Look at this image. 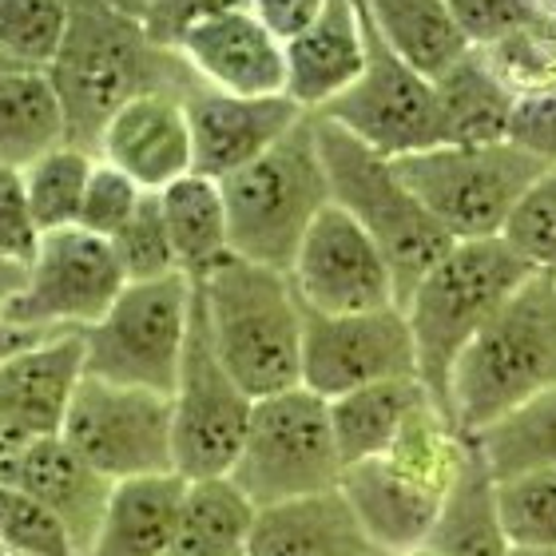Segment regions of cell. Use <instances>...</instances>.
I'll use <instances>...</instances> for the list:
<instances>
[{
  "mask_svg": "<svg viewBox=\"0 0 556 556\" xmlns=\"http://www.w3.org/2000/svg\"><path fill=\"white\" fill-rule=\"evenodd\" d=\"M45 72L64 108L68 143L92 155L124 104L151 92L187 96L199 88L179 52L160 48L143 33V21L104 0H72L60 52Z\"/></svg>",
  "mask_w": 556,
  "mask_h": 556,
  "instance_id": "1",
  "label": "cell"
},
{
  "mask_svg": "<svg viewBox=\"0 0 556 556\" xmlns=\"http://www.w3.org/2000/svg\"><path fill=\"white\" fill-rule=\"evenodd\" d=\"M533 275L536 270L501 235L469 239V243H453L450 255L417 282V290L402 306L414 334L417 382L426 386L433 406L450 421V382L462 350Z\"/></svg>",
  "mask_w": 556,
  "mask_h": 556,
  "instance_id": "2",
  "label": "cell"
},
{
  "mask_svg": "<svg viewBox=\"0 0 556 556\" xmlns=\"http://www.w3.org/2000/svg\"><path fill=\"white\" fill-rule=\"evenodd\" d=\"M211 346L247 397H275L302 386V302L287 270L231 255L199 278Z\"/></svg>",
  "mask_w": 556,
  "mask_h": 556,
  "instance_id": "3",
  "label": "cell"
},
{
  "mask_svg": "<svg viewBox=\"0 0 556 556\" xmlns=\"http://www.w3.org/2000/svg\"><path fill=\"white\" fill-rule=\"evenodd\" d=\"M556 386V278L533 275L453 366L450 406L462 438Z\"/></svg>",
  "mask_w": 556,
  "mask_h": 556,
  "instance_id": "4",
  "label": "cell"
},
{
  "mask_svg": "<svg viewBox=\"0 0 556 556\" xmlns=\"http://www.w3.org/2000/svg\"><path fill=\"white\" fill-rule=\"evenodd\" d=\"M314 139L330 184V203L346 211L378 243L394 275L397 306H406L417 282L453 251V235L417 203L394 160L378 155L323 116H314Z\"/></svg>",
  "mask_w": 556,
  "mask_h": 556,
  "instance_id": "5",
  "label": "cell"
},
{
  "mask_svg": "<svg viewBox=\"0 0 556 556\" xmlns=\"http://www.w3.org/2000/svg\"><path fill=\"white\" fill-rule=\"evenodd\" d=\"M231 231V255L287 270L311 223L330 207V184L314 139V116L290 128L267 155L219 184Z\"/></svg>",
  "mask_w": 556,
  "mask_h": 556,
  "instance_id": "6",
  "label": "cell"
},
{
  "mask_svg": "<svg viewBox=\"0 0 556 556\" xmlns=\"http://www.w3.org/2000/svg\"><path fill=\"white\" fill-rule=\"evenodd\" d=\"M417 203L453 235V243L497 239L521 195L548 172L513 139L485 148H429L394 160Z\"/></svg>",
  "mask_w": 556,
  "mask_h": 556,
  "instance_id": "7",
  "label": "cell"
},
{
  "mask_svg": "<svg viewBox=\"0 0 556 556\" xmlns=\"http://www.w3.org/2000/svg\"><path fill=\"white\" fill-rule=\"evenodd\" d=\"M227 477L255 509L338 489L342 457L330 429V402L306 386L258 397L243 450Z\"/></svg>",
  "mask_w": 556,
  "mask_h": 556,
  "instance_id": "8",
  "label": "cell"
},
{
  "mask_svg": "<svg viewBox=\"0 0 556 556\" xmlns=\"http://www.w3.org/2000/svg\"><path fill=\"white\" fill-rule=\"evenodd\" d=\"M191 326V278L128 282L96 326L80 330L84 374L172 397Z\"/></svg>",
  "mask_w": 556,
  "mask_h": 556,
  "instance_id": "9",
  "label": "cell"
},
{
  "mask_svg": "<svg viewBox=\"0 0 556 556\" xmlns=\"http://www.w3.org/2000/svg\"><path fill=\"white\" fill-rule=\"evenodd\" d=\"M251 409H255V397L243 394V386L223 370L219 354L211 346L203 299L191 282V326H187L184 366L172 394L175 473L184 481H211V477L231 473L251 429Z\"/></svg>",
  "mask_w": 556,
  "mask_h": 556,
  "instance_id": "10",
  "label": "cell"
},
{
  "mask_svg": "<svg viewBox=\"0 0 556 556\" xmlns=\"http://www.w3.org/2000/svg\"><path fill=\"white\" fill-rule=\"evenodd\" d=\"M60 438L112 485L175 473L172 397L84 374Z\"/></svg>",
  "mask_w": 556,
  "mask_h": 556,
  "instance_id": "11",
  "label": "cell"
},
{
  "mask_svg": "<svg viewBox=\"0 0 556 556\" xmlns=\"http://www.w3.org/2000/svg\"><path fill=\"white\" fill-rule=\"evenodd\" d=\"M354 4H358L362 36H366V64H362L358 80L314 116L338 124V128L362 139L366 148H374L386 160H402V155L441 148L433 80L414 72L394 48L386 45L382 33L374 28L366 9H362V0H354Z\"/></svg>",
  "mask_w": 556,
  "mask_h": 556,
  "instance_id": "12",
  "label": "cell"
},
{
  "mask_svg": "<svg viewBox=\"0 0 556 556\" xmlns=\"http://www.w3.org/2000/svg\"><path fill=\"white\" fill-rule=\"evenodd\" d=\"M124 287L128 278L119 270L112 243L80 227H64L40 239L24 290L4 306V314L36 334L88 330L104 318Z\"/></svg>",
  "mask_w": 556,
  "mask_h": 556,
  "instance_id": "13",
  "label": "cell"
},
{
  "mask_svg": "<svg viewBox=\"0 0 556 556\" xmlns=\"http://www.w3.org/2000/svg\"><path fill=\"white\" fill-rule=\"evenodd\" d=\"M394 378H417L414 334L402 306L366 314L302 311V386L334 402Z\"/></svg>",
  "mask_w": 556,
  "mask_h": 556,
  "instance_id": "14",
  "label": "cell"
},
{
  "mask_svg": "<svg viewBox=\"0 0 556 556\" xmlns=\"http://www.w3.org/2000/svg\"><path fill=\"white\" fill-rule=\"evenodd\" d=\"M290 287L302 311L366 314L397 306L394 275L370 235L342 207H330L311 223L299 255L290 263Z\"/></svg>",
  "mask_w": 556,
  "mask_h": 556,
  "instance_id": "15",
  "label": "cell"
},
{
  "mask_svg": "<svg viewBox=\"0 0 556 556\" xmlns=\"http://www.w3.org/2000/svg\"><path fill=\"white\" fill-rule=\"evenodd\" d=\"M187 124H191V155L195 175L223 184L243 172L247 163L267 155L290 128H299L311 112H302L287 92L282 96H227L199 84L187 92Z\"/></svg>",
  "mask_w": 556,
  "mask_h": 556,
  "instance_id": "16",
  "label": "cell"
},
{
  "mask_svg": "<svg viewBox=\"0 0 556 556\" xmlns=\"http://www.w3.org/2000/svg\"><path fill=\"white\" fill-rule=\"evenodd\" d=\"M84 382L80 330L48 334L0 366V450L60 438L64 417Z\"/></svg>",
  "mask_w": 556,
  "mask_h": 556,
  "instance_id": "17",
  "label": "cell"
},
{
  "mask_svg": "<svg viewBox=\"0 0 556 556\" xmlns=\"http://www.w3.org/2000/svg\"><path fill=\"white\" fill-rule=\"evenodd\" d=\"M0 485H12L40 501L52 517H56L76 548L92 545L96 529L104 521L108 497H112V481L100 477L88 462L64 445V438H40L24 441L12 450H0Z\"/></svg>",
  "mask_w": 556,
  "mask_h": 556,
  "instance_id": "18",
  "label": "cell"
},
{
  "mask_svg": "<svg viewBox=\"0 0 556 556\" xmlns=\"http://www.w3.org/2000/svg\"><path fill=\"white\" fill-rule=\"evenodd\" d=\"M187 96L151 92L124 104L100 136L96 160L112 163L136 187L155 191L195 172L191 155V124H187Z\"/></svg>",
  "mask_w": 556,
  "mask_h": 556,
  "instance_id": "19",
  "label": "cell"
},
{
  "mask_svg": "<svg viewBox=\"0 0 556 556\" xmlns=\"http://www.w3.org/2000/svg\"><path fill=\"white\" fill-rule=\"evenodd\" d=\"M179 56L203 88L227 96H282L287 52L282 40L251 9L227 12L184 36Z\"/></svg>",
  "mask_w": 556,
  "mask_h": 556,
  "instance_id": "20",
  "label": "cell"
},
{
  "mask_svg": "<svg viewBox=\"0 0 556 556\" xmlns=\"http://www.w3.org/2000/svg\"><path fill=\"white\" fill-rule=\"evenodd\" d=\"M287 96L302 112H323L346 92L366 64V36L354 0H326L299 36L287 45Z\"/></svg>",
  "mask_w": 556,
  "mask_h": 556,
  "instance_id": "21",
  "label": "cell"
},
{
  "mask_svg": "<svg viewBox=\"0 0 556 556\" xmlns=\"http://www.w3.org/2000/svg\"><path fill=\"white\" fill-rule=\"evenodd\" d=\"M247 556H386L362 529L342 489L255 509Z\"/></svg>",
  "mask_w": 556,
  "mask_h": 556,
  "instance_id": "22",
  "label": "cell"
},
{
  "mask_svg": "<svg viewBox=\"0 0 556 556\" xmlns=\"http://www.w3.org/2000/svg\"><path fill=\"white\" fill-rule=\"evenodd\" d=\"M338 489L346 493L350 509L358 513L362 529L386 556L426 545L438 525L445 497L397 473L386 457H370L342 469Z\"/></svg>",
  "mask_w": 556,
  "mask_h": 556,
  "instance_id": "23",
  "label": "cell"
},
{
  "mask_svg": "<svg viewBox=\"0 0 556 556\" xmlns=\"http://www.w3.org/2000/svg\"><path fill=\"white\" fill-rule=\"evenodd\" d=\"M445 148H485L505 143L517 116V96L497 80L481 48H469L457 64L433 80Z\"/></svg>",
  "mask_w": 556,
  "mask_h": 556,
  "instance_id": "24",
  "label": "cell"
},
{
  "mask_svg": "<svg viewBox=\"0 0 556 556\" xmlns=\"http://www.w3.org/2000/svg\"><path fill=\"white\" fill-rule=\"evenodd\" d=\"M184 497L187 481L179 473L119 481L84 556H163V548L172 545Z\"/></svg>",
  "mask_w": 556,
  "mask_h": 556,
  "instance_id": "25",
  "label": "cell"
},
{
  "mask_svg": "<svg viewBox=\"0 0 556 556\" xmlns=\"http://www.w3.org/2000/svg\"><path fill=\"white\" fill-rule=\"evenodd\" d=\"M60 143H68V124L48 72L0 68V167L24 172Z\"/></svg>",
  "mask_w": 556,
  "mask_h": 556,
  "instance_id": "26",
  "label": "cell"
},
{
  "mask_svg": "<svg viewBox=\"0 0 556 556\" xmlns=\"http://www.w3.org/2000/svg\"><path fill=\"white\" fill-rule=\"evenodd\" d=\"M426 402H433V397L426 394V386L417 378H394V382H378L346 397H334L330 402V429H334L342 469L382 457L402 433V426Z\"/></svg>",
  "mask_w": 556,
  "mask_h": 556,
  "instance_id": "27",
  "label": "cell"
},
{
  "mask_svg": "<svg viewBox=\"0 0 556 556\" xmlns=\"http://www.w3.org/2000/svg\"><path fill=\"white\" fill-rule=\"evenodd\" d=\"M160 207L179 275L191 282L207 278L223 258H231V231H227V207L223 191L207 175H184L160 191Z\"/></svg>",
  "mask_w": 556,
  "mask_h": 556,
  "instance_id": "28",
  "label": "cell"
},
{
  "mask_svg": "<svg viewBox=\"0 0 556 556\" xmlns=\"http://www.w3.org/2000/svg\"><path fill=\"white\" fill-rule=\"evenodd\" d=\"M362 9L386 45L426 80H438L473 48L445 9V0H362Z\"/></svg>",
  "mask_w": 556,
  "mask_h": 556,
  "instance_id": "29",
  "label": "cell"
},
{
  "mask_svg": "<svg viewBox=\"0 0 556 556\" xmlns=\"http://www.w3.org/2000/svg\"><path fill=\"white\" fill-rule=\"evenodd\" d=\"M485 469V457L465 438V462L457 485L445 497L433 533L426 545L438 556H509V541L497 521V493Z\"/></svg>",
  "mask_w": 556,
  "mask_h": 556,
  "instance_id": "30",
  "label": "cell"
},
{
  "mask_svg": "<svg viewBox=\"0 0 556 556\" xmlns=\"http://www.w3.org/2000/svg\"><path fill=\"white\" fill-rule=\"evenodd\" d=\"M255 505L231 485V477L187 481V497L163 556H247Z\"/></svg>",
  "mask_w": 556,
  "mask_h": 556,
  "instance_id": "31",
  "label": "cell"
},
{
  "mask_svg": "<svg viewBox=\"0 0 556 556\" xmlns=\"http://www.w3.org/2000/svg\"><path fill=\"white\" fill-rule=\"evenodd\" d=\"M493 481L556 469V386L469 438Z\"/></svg>",
  "mask_w": 556,
  "mask_h": 556,
  "instance_id": "32",
  "label": "cell"
},
{
  "mask_svg": "<svg viewBox=\"0 0 556 556\" xmlns=\"http://www.w3.org/2000/svg\"><path fill=\"white\" fill-rule=\"evenodd\" d=\"M92 167V151H80L72 143H60V148H52L48 155L24 167V191H28V207H33V219L40 231H64V227L80 223Z\"/></svg>",
  "mask_w": 556,
  "mask_h": 556,
  "instance_id": "33",
  "label": "cell"
},
{
  "mask_svg": "<svg viewBox=\"0 0 556 556\" xmlns=\"http://www.w3.org/2000/svg\"><path fill=\"white\" fill-rule=\"evenodd\" d=\"M489 68L497 72V80L521 100H536L556 88V24L548 16L513 28L497 36L493 45L481 48Z\"/></svg>",
  "mask_w": 556,
  "mask_h": 556,
  "instance_id": "34",
  "label": "cell"
},
{
  "mask_svg": "<svg viewBox=\"0 0 556 556\" xmlns=\"http://www.w3.org/2000/svg\"><path fill=\"white\" fill-rule=\"evenodd\" d=\"M72 0H0V60L48 68L68 28Z\"/></svg>",
  "mask_w": 556,
  "mask_h": 556,
  "instance_id": "35",
  "label": "cell"
},
{
  "mask_svg": "<svg viewBox=\"0 0 556 556\" xmlns=\"http://www.w3.org/2000/svg\"><path fill=\"white\" fill-rule=\"evenodd\" d=\"M497 521L513 548H548L556 553V469L493 481Z\"/></svg>",
  "mask_w": 556,
  "mask_h": 556,
  "instance_id": "36",
  "label": "cell"
},
{
  "mask_svg": "<svg viewBox=\"0 0 556 556\" xmlns=\"http://www.w3.org/2000/svg\"><path fill=\"white\" fill-rule=\"evenodd\" d=\"M112 251L119 258V270L128 282H155V278L179 275V263H175L172 251V235H167V223H163L160 195L148 191L139 199L136 215H131L124 227H119L116 239H108Z\"/></svg>",
  "mask_w": 556,
  "mask_h": 556,
  "instance_id": "37",
  "label": "cell"
},
{
  "mask_svg": "<svg viewBox=\"0 0 556 556\" xmlns=\"http://www.w3.org/2000/svg\"><path fill=\"white\" fill-rule=\"evenodd\" d=\"M0 553L9 556H80L68 529L12 485H0Z\"/></svg>",
  "mask_w": 556,
  "mask_h": 556,
  "instance_id": "38",
  "label": "cell"
},
{
  "mask_svg": "<svg viewBox=\"0 0 556 556\" xmlns=\"http://www.w3.org/2000/svg\"><path fill=\"white\" fill-rule=\"evenodd\" d=\"M501 239L536 270L556 278V167H548L513 207Z\"/></svg>",
  "mask_w": 556,
  "mask_h": 556,
  "instance_id": "39",
  "label": "cell"
},
{
  "mask_svg": "<svg viewBox=\"0 0 556 556\" xmlns=\"http://www.w3.org/2000/svg\"><path fill=\"white\" fill-rule=\"evenodd\" d=\"M148 195L143 187H136L124 172H116L112 163L96 160L92 179H88V191H84V207H80V231L96 235V239H116L119 227L136 215L139 199Z\"/></svg>",
  "mask_w": 556,
  "mask_h": 556,
  "instance_id": "40",
  "label": "cell"
},
{
  "mask_svg": "<svg viewBox=\"0 0 556 556\" xmlns=\"http://www.w3.org/2000/svg\"><path fill=\"white\" fill-rule=\"evenodd\" d=\"M445 9L453 12L457 28L473 48L493 45L497 36L521 28V24L545 16L536 0H445Z\"/></svg>",
  "mask_w": 556,
  "mask_h": 556,
  "instance_id": "41",
  "label": "cell"
},
{
  "mask_svg": "<svg viewBox=\"0 0 556 556\" xmlns=\"http://www.w3.org/2000/svg\"><path fill=\"white\" fill-rule=\"evenodd\" d=\"M247 9V0H148L143 12V33L160 48L179 52L187 33H195L199 24L227 16V12Z\"/></svg>",
  "mask_w": 556,
  "mask_h": 556,
  "instance_id": "42",
  "label": "cell"
},
{
  "mask_svg": "<svg viewBox=\"0 0 556 556\" xmlns=\"http://www.w3.org/2000/svg\"><path fill=\"white\" fill-rule=\"evenodd\" d=\"M40 239H45V231L33 219L24 175L16 167H0V255L28 267Z\"/></svg>",
  "mask_w": 556,
  "mask_h": 556,
  "instance_id": "43",
  "label": "cell"
},
{
  "mask_svg": "<svg viewBox=\"0 0 556 556\" xmlns=\"http://www.w3.org/2000/svg\"><path fill=\"white\" fill-rule=\"evenodd\" d=\"M509 139L517 148L529 151V155L545 160L548 167H556V88L548 96H536V100H521L517 104Z\"/></svg>",
  "mask_w": 556,
  "mask_h": 556,
  "instance_id": "44",
  "label": "cell"
},
{
  "mask_svg": "<svg viewBox=\"0 0 556 556\" xmlns=\"http://www.w3.org/2000/svg\"><path fill=\"white\" fill-rule=\"evenodd\" d=\"M323 4L326 0H247V9L255 12L282 45H287L290 36H299L323 12Z\"/></svg>",
  "mask_w": 556,
  "mask_h": 556,
  "instance_id": "45",
  "label": "cell"
},
{
  "mask_svg": "<svg viewBox=\"0 0 556 556\" xmlns=\"http://www.w3.org/2000/svg\"><path fill=\"white\" fill-rule=\"evenodd\" d=\"M40 338H48V334H36V330L12 323L9 314L0 311V366H4L9 358H16V354H24L28 346H36Z\"/></svg>",
  "mask_w": 556,
  "mask_h": 556,
  "instance_id": "46",
  "label": "cell"
},
{
  "mask_svg": "<svg viewBox=\"0 0 556 556\" xmlns=\"http://www.w3.org/2000/svg\"><path fill=\"white\" fill-rule=\"evenodd\" d=\"M24 278H28V267H24V263H12V258L0 255V311L24 290Z\"/></svg>",
  "mask_w": 556,
  "mask_h": 556,
  "instance_id": "47",
  "label": "cell"
},
{
  "mask_svg": "<svg viewBox=\"0 0 556 556\" xmlns=\"http://www.w3.org/2000/svg\"><path fill=\"white\" fill-rule=\"evenodd\" d=\"M104 4H112L124 16H136V21H143V12H148V0H104Z\"/></svg>",
  "mask_w": 556,
  "mask_h": 556,
  "instance_id": "48",
  "label": "cell"
},
{
  "mask_svg": "<svg viewBox=\"0 0 556 556\" xmlns=\"http://www.w3.org/2000/svg\"><path fill=\"white\" fill-rule=\"evenodd\" d=\"M509 556H556V553H548V548H513L509 545Z\"/></svg>",
  "mask_w": 556,
  "mask_h": 556,
  "instance_id": "49",
  "label": "cell"
},
{
  "mask_svg": "<svg viewBox=\"0 0 556 556\" xmlns=\"http://www.w3.org/2000/svg\"><path fill=\"white\" fill-rule=\"evenodd\" d=\"M394 556H438L429 545H417V548H406V553H394Z\"/></svg>",
  "mask_w": 556,
  "mask_h": 556,
  "instance_id": "50",
  "label": "cell"
},
{
  "mask_svg": "<svg viewBox=\"0 0 556 556\" xmlns=\"http://www.w3.org/2000/svg\"><path fill=\"white\" fill-rule=\"evenodd\" d=\"M536 4H541V12H545L548 21L556 24V0H536Z\"/></svg>",
  "mask_w": 556,
  "mask_h": 556,
  "instance_id": "51",
  "label": "cell"
},
{
  "mask_svg": "<svg viewBox=\"0 0 556 556\" xmlns=\"http://www.w3.org/2000/svg\"><path fill=\"white\" fill-rule=\"evenodd\" d=\"M0 68H9V60H0Z\"/></svg>",
  "mask_w": 556,
  "mask_h": 556,
  "instance_id": "52",
  "label": "cell"
},
{
  "mask_svg": "<svg viewBox=\"0 0 556 556\" xmlns=\"http://www.w3.org/2000/svg\"><path fill=\"white\" fill-rule=\"evenodd\" d=\"M0 556H9V553H0Z\"/></svg>",
  "mask_w": 556,
  "mask_h": 556,
  "instance_id": "53",
  "label": "cell"
}]
</instances>
